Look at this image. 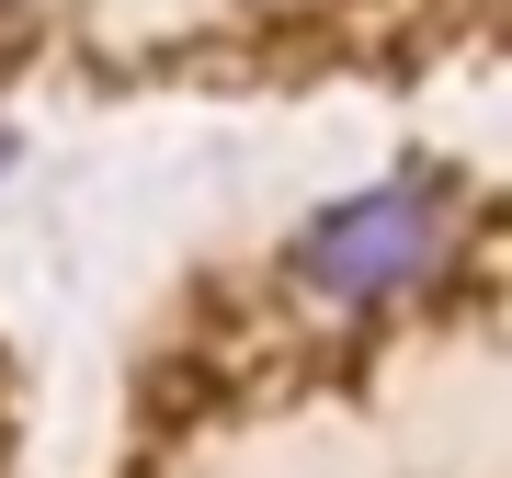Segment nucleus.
I'll list each match as a JSON object with an SVG mask.
<instances>
[{
  "label": "nucleus",
  "mask_w": 512,
  "mask_h": 478,
  "mask_svg": "<svg viewBox=\"0 0 512 478\" xmlns=\"http://www.w3.org/2000/svg\"><path fill=\"white\" fill-rule=\"evenodd\" d=\"M0 171H12V137H0Z\"/></svg>",
  "instance_id": "nucleus-2"
},
{
  "label": "nucleus",
  "mask_w": 512,
  "mask_h": 478,
  "mask_svg": "<svg viewBox=\"0 0 512 478\" xmlns=\"http://www.w3.org/2000/svg\"><path fill=\"white\" fill-rule=\"evenodd\" d=\"M444 239H456V194H444V183H376V194L308 217L296 274H308L319 296H342V308H376V296H399V285L433 274Z\"/></svg>",
  "instance_id": "nucleus-1"
}]
</instances>
